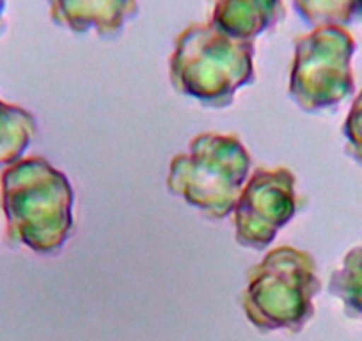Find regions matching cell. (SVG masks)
<instances>
[{"label":"cell","instance_id":"6da1fadb","mask_svg":"<svg viewBox=\"0 0 362 341\" xmlns=\"http://www.w3.org/2000/svg\"><path fill=\"white\" fill-rule=\"evenodd\" d=\"M8 238L37 254H54L73 231V189L43 156H27L0 176Z\"/></svg>","mask_w":362,"mask_h":341},{"label":"cell","instance_id":"7a4b0ae2","mask_svg":"<svg viewBox=\"0 0 362 341\" xmlns=\"http://www.w3.org/2000/svg\"><path fill=\"white\" fill-rule=\"evenodd\" d=\"M169 76L177 93L222 109L231 105L238 89L254 82V45L210 22L192 23L176 37Z\"/></svg>","mask_w":362,"mask_h":341},{"label":"cell","instance_id":"3957f363","mask_svg":"<svg viewBox=\"0 0 362 341\" xmlns=\"http://www.w3.org/2000/svg\"><path fill=\"white\" fill-rule=\"evenodd\" d=\"M322 290L311 254L283 245L250 267L240 295L247 320L261 333H300L315 316V297Z\"/></svg>","mask_w":362,"mask_h":341},{"label":"cell","instance_id":"277c9868","mask_svg":"<svg viewBox=\"0 0 362 341\" xmlns=\"http://www.w3.org/2000/svg\"><path fill=\"white\" fill-rule=\"evenodd\" d=\"M249 170V151L238 137L204 132L170 160L167 187L208 217L224 219L235 210Z\"/></svg>","mask_w":362,"mask_h":341},{"label":"cell","instance_id":"5b68a950","mask_svg":"<svg viewBox=\"0 0 362 341\" xmlns=\"http://www.w3.org/2000/svg\"><path fill=\"white\" fill-rule=\"evenodd\" d=\"M355 40L344 27L320 25L295 41L290 95L308 112L330 109L355 89Z\"/></svg>","mask_w":362,"mask_h":341},{"label":"cell","instance_id":"8992f818","mask_svg":"<svg viewBox=\"0 0 362 341\" xmlns=\"http://www.w3.org/2000/svg\"><path fill=\"white\" fill-rule=\"evenodd\" d=\"M297 180L288 167L252 173L233 210L235 238L240 245L263 250L297 212Z\"/></svg>","mask_w":362,"mask_h":341},{"label":"cell","instance_id":"52a82bcc","mask_svg":"<svg viewBox=\"0 0 362 341\" xmlns=\"http://www.w3.org/2000/svg\"><path fill=\"white\" fill-rule=\"evenodd\" d=\"M48 8L59 27L102 37L117 36L139 15L137 0H48Z\"/></svg>","mask_w":362,"mask_h":341},{"label":"cell","instance_id":"ba28073f","mask_svg":"<svg viewBox=\"0 0 362 341\" xmlns=\"http://www.w3.org/2000/svg\"><path fill=\"white\" fill-rule=\"evenodd\" d=\"M283 16V0H217L210 23L235 40L254 41Z\"/></svg>","mask_w":362,"mask_h":341},{"label":"cell","instance_id":"9c48e42d","mask_svg":"<svg viewBox=\"0 0 362 341\" xmlns=\"http://www.w3.org/2000/svg\"><path fill=\"white\" fill-rule=\"evenodd\" d=\"M36 134V120L29 110L0 100V166L22 160Z\"/></svg>","mask_w":362,"mask_h":341},{"label":"cell","instance_id":"30bf717a","mask_svg":"<svg viewBox=\"0 0 362 341\" xmlns=\"http://www.w3.org/2000/svg\"><path fill=\"white\" fill-rule=\"evenodd\" d=\"M329 291L343 304L346 316L362 318V245L344 254L341 267L330 276Z\"/></svg>","mask_w":362,"mask_h":341},{"label":"cell","instance_id":"8fae6325","mask_svg":"<svg viewBox=\"0 0 362 341\" xmlns=\"http://www.w3.org/2000/svg\"><path fill=\"white\" fill-rule=\"evenodd\" d=\"M300 18L311 25L344 27L362 18V0H293Z\"/></svg>","mask_w":362,"mask_h":341},{"label":"cell","instance_id":"7c38bea8","mask_svg":"<svg viewBox=\"0 0 362 341\" xmlns=\"http://www.w3.org/2000/svg\"><path fill=\"white\" fill-rule=\"evenodd\" d=\"M343 135L346 139V153L362 163V91L354 100L343 125Z\"/></svg>","mask_w":362,"mask_h":341}]
</instances>
